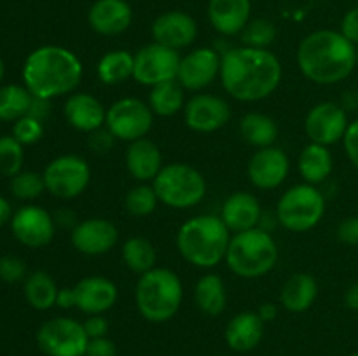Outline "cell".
<instances>
[{
	"label": "cell",
	"mask_w": 358,
	"mask_h": 356,
	"mask_svg": "<svg viewBox=\"0 0 358 356\" xmlns=\"http://www.w3.org/2000/svg\"><path fill=\"white\" fill-rule=\"evenodd\" d=\"M27 264L16 255L0 257V279L6 283H20L27 279Z\"/></svg>",
	"instance_id": "41"
},
{
	"label": "cell",
	"mask_w": 358,
	"mask_h": 356,
	"mask_svg": "<svg viewBox=\"0 0 358 356\" xmlns=\"http://www.w3.org/2000/svg\"><path fill=\"white\" fill-rule=\"evenodd\" d=\"M49 101L51 100H42V98H34L30 105V110H28V115L38 119V121L44 122V119L49 115Z\"/></svg>",
	"instance_id": "48"
},
{
	"label": "cell",
	"mask_w": 358,
	"mask_h": 356,
	"mask_svg": "<svg viewBox=\"0 0 358 356\" xmlns=\"http://www.w3.org/2000/svg\"><path fill=\"white\" fill-rule=\"evenodd\" d=\"M135 54L126 49H114L105 52L96 65L98 79L107 86H117L124 80L133 79Z\"/></svg>",
	"instance_id": "31"
},
{
	"label": "cell",
	"mask_w": 358,
	"mask_h": 356,
	"mask_svg": "<svg viewBox=\"0 0 358 356\" xmlns=\"http://www.w3.org/2000/svg\"><path fill=\"white\" fill-rule=\"evenodd\" d=\"M128 2H133V0H128Z\"/></svg>",
	"instance_id": "56"
},
{
	"label": "cell",
	"mask_w": 358,
	"mask_h": 356,
	"mask_svg": "<svg viewBox=\"0 0 358 356\" xmlns=\"http://www.w3.org/2000/svg\"><path fill=\"white\" fill-rule=\"evenodd\" d=\"M184 300L180 276L168 267H154L142 274L135 286V304L150 323H166L177 316Z\"/></svg>",
	"instance_id": "5"
},
{
	"label": "cell",
	"mask_w": 358,
	"mask_h": 356,
	"mask_svg": "<svg viewBox=\"0 0 358 356\" xmlns=\"http://www.w3.org/2000/svg\"><path fill=\"white\" fill-rule=\"evenodd\" d=\"M84 330H86L87 339H100L107 337L108 334V320L103 314H91L84 321Z\"/></svg>",
	"instance_id": "45"
},
{
	"label": "cell",
	"mask_w": 358,
	"mask_h": 356,
	"mask_svg": "<svg viewBox=\"0 0 358 356\" xmlns=\"http://www.w3.org/2000/svg\"><path fill=\"white\" fill-rule=\"evenodd\" d=\"M338 239L348 246H358V215L348 216L339 223Z\"/></svg>",
	"instance_id": "44"
},
{
	"label": "cell",
	"mask_w": 358,
	"mask_h": 356,
	"mask_svg": "<svg viewBox=\"0 0 358 356\" xmlns=\"http://www.w3.org/2000/svg\"><path fill=\"white\" fill-rule=\"evenodd\" d=\"M86 356H117V348L108 337L90 339Z\"/></svg>",
	"instance_id": "47"
},
{
	"label": "cell",
	"mask_w": 358,
	"mask_h": 356,
	"mask_svg": "<svg viewBox=\"0 0 358 356\" xmlns=\"http://www.w3.org/2000/svg\"><path fill=\"white\" fill-rule=\"evenodd\" d=\"M325 215V195L317 185L297 184L285 191L276 206V222L290 232H308Z\"/></svg>",
	"instance_id": "8"
},
{
	"label": "cell",
	"mask_w": 358,
	"mask_h": 356,
	"mask_svg": "<svg viewBox=\"0 0 358 356\" xmlns=\"http://www.w3.org/2000/svg\"><path fill=\"white\" fill-rule=\"evenodd\" d=\"M13 136L21 145H34L44 136V122L31 115H23L13 126Z\"/></svg>",
	"instance_id": "40"
},
{
	"label": "cell",
	"mask_w": 358,
	"mask_h": 356,
	"mask_svg": "<svg viewBox=\"0 0 358 356\" xmlns=\"http://www.w3.org/2000/svg\"><path fill=\"white\" fill-rule=\"evenodd\" d=\"M34 96L24 86L6 84L0 86V121L16 122L28 114Z\"/></svg>",
	"instance_id": "35"
},
{
	"label": "cell",
	"mask_w": 358,
	"mask_h": 356,
	"mask_svg": "<svg viewBox=\"0 0 358 356\" xmlns=\"http://www.w3.org/2000/svg\"><path fill=\"white\" fill-rule=\"evenodd\" d=\"M45 191L58 199L79 198L91 181V168L84 157L76 154L58 156L45 166Z\"/></svg>",
	"instance_id": "10"
},
{
	"label": "cell",
	"mask_w": 358,
	"mask_h": 356,
	"mask_svg": "<svg viewBox=\"0 0 358 356\" xmlns=\"http://www.w3.org/2000/svg\"><path fill=\"white\" fill-rule=\"evenodd\" d=\"M157 199L171 209H189L198 206L206 195L205 177L187 163L164 164L152 180Z\"/></svg>",
	"instance_id": "7"
},
{
	"label": "cell",
	"mask_w": 358,
	"mask_h": 356,
	"mask_svg": "<svg viewBox=\"0 0 358 356\" xmlns=\"http://www.w3.org/2000/svg\"><path fill=\"white\" fill-rule=\"evenodd\" d=\"M77 300H76V292H73V286L72 288H59L58 290V297H56V306L59 309H72L76 307Z\"/></svg>",
	"instance_id": "49"
},
{
	"label": "cell",
	"mask_w": 358,
	"mask_h": 356,
	"mask_svg": "<svg viewBox=\"0 0 358 356\" xmlns=\"http://www.w3.org/2000/svg\"><path fill=\"white\" fill-rule=\"evenodd\" d=\"M343 147H345L348 161L358 170V119L348 124L345 138H343Z\"/></svg>",
	"instance_id": "43"
},
{
	"label": "cell",
	"mask_w": 358,
	"mask_h": 356,
	"mask_svg": "<svg viewBox=\"0 0 358 356\" xmlns=\"http://www.w3.org/2000/svg\"><path fill=\"white\" fill-rule=\"evenodd\" d=\"M350 356H358V351H355V353H352V355H350Z\"/></svg>",
	"instance_id": "55"
},
{
	"label": "cell",
	"mask_w": 358,
	"mask_h": 356,
	"mask_svg": "<svg viewBox=\"0 0 358 356\" xmlns=\"http://www.w3.org/2000/svg\"><path fill=\"white\" fill-rule=\"evenodd\" d=\"M194 302L206 316H219L227 304L226 283L219 274H205L194 286Z\"/></svg>",
	"instance_id": "29"
},
{
	"label": "cell",
	"mask_w": 358,
	"mask_h": 356,
	"mask_svg": "<svg viewBox=\"0 0 358 356\" xmlns=\"http://www.w3.org/2000/svg\"><path fill=\"white\" fill-rule=\"evenodd\" d=\"M357 66H358V45H357Z\"/></svg>",
	"instance_id": "54"
},
{
	"label": "cell",
	"mask_w": 358,
	"mask_h": 356,
	"mask_svg": "<svg viewBox=\"0 0 358 356\" xmlns=\"http://www.w3.org/2000/svg\"><path fill=\"white\" fill-rule=\"evenodd\" d=\"M255 313L259 314V318H261L264 323H269V321H273L276 316H278V307H276L273 302H264L257 311H255Z\"/></svg>",
	"instance_id": "50"
},
{
	"label": "cell",
	"mask_w": 358,
	"mask_h": 356,
	"mask_svg": "<svg viewBox=\"0 0 358 356\" xmlns=\"http://www.w3.org/2000/svg\"><path fill=\"white\" fill-rule=\"evenodd\" d=\"M126 170L135 178L138 184H149L161 171L163 164V154L159 147L149 138L135 140L128 145L124 156Z\"/></svg>",
	"instance_id": "25"
},
{
	"label": "cell",
	"mask_w": 358,
	"mask_h": 356,
	"mask_svg": "<svg viewBox=\"0 0 358 356\" xmlns=\"http://www.w3.org/2000/svg\"><path fill=\"white\" fill-rule=\"evenodd\" d=\"M278 257V244L269 230L254 227L231 236L224 260L231 272L240 278L257 279L275 269Z\"/></svg>",
	"instance_id": "6"
},
{
	"label": "cell",
	"mask_w": 358,
	"mask_h": 356,
	"mask_svg": "<svg viewBox=\"0 0 358 356\" xmlns=\"http://www.w3.org/2000/svg\"><path fill=\"white\" fill-rule=\"evenodd\" d=\"M87 342L84 325L73 318H52L37 330V346L45 356H84Z\"/></svg>",
	"instance_id": "11"
},
{
	"label": "cell",
	"mask_w": 358,
	"mask_h": 356,
	"mask_svg": "<svg viewBox=\"0 0 358 356\" xmlns=\"http://www.w3.org/2000/svg\"><path fill=\"white\" fill-rule=\"evenodd\" d=\"M297 170L306 184L318 185L327 180L334 170V157L329 147L310 142L299 154Z\"/></svg>",
	"instance_id": "28"
},
{
	"label": "cell",
	"mask_w": 358,
	"mask_h": 356,
	"mask_svg": "<svg viewBox=\"0 0 358 356\" xmlns=\"http://www.w3.org/2000/svg\"><path fill=\"white\" fill-rule=\"evenodd\" d=\"M10 230L23 246H48L56 232V220L48 209L35 205L21 206L10 218Z\"/></svg>",
	"instance_id": "14"
},
{
	"label": "cell",
	"mask_w": 358,
	"mask_h": 356,
	"mask_svg": "<svg viewBox=\"0 0 358 356\" xmlns=\"http://www.w3.org/2000/svg\"><path fill=\"white\" fill-rule=\"evenodd\" d=\"M231 119V107L224 98L215 94H194L184 107V121L194 133H215Z\"/></svg>",
	"instance_id": "15"
},
{
	"label": "cell",
	"mask_w": 358,
	"mask_h": 356,
	"mask_svg": "<svg viewBox=\"0 0 358 356\" xmlns=\"http://www.w3.org/2000/svg\"><path fill=\"white\" fill-rule=\"evenodd\" d=\"M154 126V112L149 103L138 98H121L107 108L105 128L121 142H135L147 138Z\"/></svg>",
	"instance_id": "9"
},
{
	"label": "cell",
	"mask_w": 358,
	"mask_h": 356,
	"mask_svg": "<svg viewBox=\"0 0 358 356\" xmlns=\"http://www.w3.org/2000/svg\"><path fill=\"white\" fill-rule=\"evenodd\" d=\"M10 192L21 201L37 199L42 192H45L44 177L35 171H20L10 178Z\"/></svg>",
	"instance_id": "39"
},
{
	"label": "cell",
	"mask_w": 358,
	"mask_h": 356,
	"mask_svg": "<svg viewBox=\"0 0 358 356\" xmlns=\"http://www.w3.org/2000/svg\"><path fill=\"white\" fill-rule=\"evenodd\" d=\"M13 208H10L9 201H7L3 195H0V227L6 225L7 222H10V218H13Z\"/></svg>",
	"instance_id": "52"
},
{
	"label": "cell",
	"mask_w": 358,
	"mask_h": 356,
	"mask_svg": "<svg viewBox=\"0 0 358 356\" xmlns=\"http://www.w3.org/2000/svg\"><path fill=\"white\" fill-rule=\"evenodd\" d=\"M184 91L185 89L177 80L157 84V86L150 87L147 103H149L154 115H159V117H173L178 112H184Z\"/></svg>",
	"instance_id": "33"
},
{
	"label": "cell",
	"mask_w": 358,
	"mask_h": 356,
	"mask_svg": "<svg viewBox=\"0 0 358 356\" xmlns=\"http://www.w3.org/2000/svg\"><path fill=\"white\" fill-rule=\"evenodd\" d=\"M348 124L346 108L334 101H320L304 117V131L310 142L325 147L343 142Z\"/></svg>",
	"instance_id": "13"
},
{
	"label": "cell",
	"mask_w": 358,
	"mask_h": 356,
	"mask_svg": "<svg viewBox=\"0 0 358 356\" xmlns=\"http://www.w3.org/2000/svg\"><path fill=\"white\" fill-rule=\"evenodd\" d=\"M114 135L105 126L87 135V145L94 154H107L114 147Z\"/></svg>",
	"instance_id": "42"
},
{
	"label": "cell",
	"mask_w": 358,
	"mask_h": 356,
	"mask_svg": "<svg viewBox=\"0 0 358 356\" xmlns=\"http://www.w3.org/2000/svg\"><path fill=\"white\" fill-rule=\"evenodd\" d=\"M264 321L259 318L255 311H243L229 320L226 325L227 346L236 353H248L261 344L264 337Z\"/></svg>",
	"instance_id": "26"
},
{
	"label": "cell",
	"mask_w": 358,
	"mask_h": 356,
	"mask_svg": "<svg viewBox=\"0 0 358 356\" xmlns=\"http://www.w3.org/2000/svg\"><path fill=\"white\" fill-rule=\"evenodd\" d=\"M180 59V52L175 49L161 45L157 42H150L135 52L133 79L142 86L149 87L177 80Z\"/></svg>",
	"instance_id": "12"
},
{
	"label": "cell",
	"mask_w": 358,
	"mask_h": 356,
	"mask_svg": "<svg viewBox=\"0 0 358 356\" xmlns=\"http://www.w3.org/2000/svg\"><path fill=\"white\" fill-rule=\"evenodd\" d=\"M24 150L23 145L10 136H0V175L13 178L23 168Z\"/></svg>",
	"instance_id": "38"
},
{
	"label": "cell",
	"mask_w": 358,
	"mask_h": 356,
	"mask_svg": "<svg viewBox=\"0 0 358 356\" xmlns=\"http://www.w3.org/2000/svg\"><path fill=\"white\" fill-rule=\"evenodd\" d=\"M70 241L79 253L98 257V255L108 253L117 244L119 230L110 220L91 216L73 225Z\"/></svg>",
	"instance_id": "18"
},
{
	"label": "cell",
	"mask_w": 358,
	"mask_h": 356,
	"mask_svg": "<svg viewBox=\"0 0 358 356\" xmlns=\"http://www.w3.org/2000/svg\"><path fill=\"white\" fill-rule=\"evenodd\" d=\"M84 356H86V355H84Z\"/></svg>",
	"instance_id": "57"
},
{
	"label": "cell",
	"mask_w": 358,
	"mask_h": 356,
	"mask_svg": "<svg viewBox=\"0 0 358 356\" xmlns=\"http://www.w3.org/2000/svg\"><path fill=\"white\" fill-rule=\"evenodd\" d=\"M297 66L311 82L332 86L348 79L357 68V45L339 30L311 31L299 42Z\"/></svg>",
	"instance_id": "2"
},
{
	"label": "cell",
	"mask_w": 358,
	"mask_h": 356,
	"mask_svg": "<svg viewBox=\"0 0 358 356\" xmlns=\"http://www.w3.org/2000/svg\"><path fill=\"white\" fill-rule=\"evenodd\" d=\"M282 77V61L269 49L240 45L222 54L219 79L224 91L241 103L269 98L278 89Z\"/></svg>",
	"instance_id": "1"
},
{
	"label": "cell",
	"mask_w": 358,
	"mask_h": 356,
	"mask_svg": "<svg viewBox=\"0 0 358 356\" xmlns=\"http://www.w3.org/2000/svg\"><path fill=\"white\" fill-rule=\"evenodd\" d=\"M3 75H6V65H3V59L0 58V82H2Z\"/></svg>",
	"instance_id": "53"
},
{
	"label": "cell",
	"mask_w": 358,
	"mask_h": 356,
	"mask_svg": "<svg viewBox=\"0 0 358 356\" xmlns=\"http://www.w3.org/2000/svg\"><path fill=\"white\" fill-rule=\"evenodd\" d=\"M157 202H159V199H157L152 185L138 184L129 188L128 194H126L124 208L131 216L142 218V216H149L156 212Z\"/></svg>",
	"instance_id": "36"
},
{
	"label": "cell",
	"mask_w": 358,
	"mask_h": 356,
	"mask_svg": "<svg viewBox=\"0 0 358 356\" xmlns=\"http://www.w3.org/2000/svg\"><path fill=\"white\" fill-rule=\"evenodd\" d=\"M276 35H278V28L273 21L266 20V17H255V20H250V23L240 34L241 45L269 49V45L276 40Z\"/></svg>",
	"instance_id": "37"
},
{
	"label": "cell",
	"mask_w": 358,
	"mask_h": 356,
	"mask_svg": "<svg viewBox=\"0 0 358 356\" xmlns=\"http://www.w3.org/2000/svg\"><path fill=\"white\" fill-rule=\"evenodd\" d=\"M84 75L79 56L63 45H41L24 59L23 84L34 98H52L72 94Z\"/></svg>",
	"instance_id": "3"
},
{
	"label": "cell",
	"mask_w": 358,
	"mask_h": 356,
	"mask_svg": "<svg viewBox=\"0 0 358 356\" xmlns=\"http://www.w3.org/2000/svg\"><path fill=\"white\" fill-rule=\"evenodd\" d=\"M318 297V281L310 272H296L283 285L280 302L290 313H304Z\"/></svg>",
	"instance_id": "27"
},
{
	"label": "cell",
	"mask_w": 358,
	"mask_h": 356,
	"mask_svg": "<svg viewBox=\"0 0 358 356\" xmlns=\"http://www.w3.org/2000/svg\"><path fill=\"white\" fill-rule=\"evenodd\" d=\"M150 34L154 42L180 52V49L194 44L198 37V23L185 10H166L152 21Z\"/></svg>",
	"instance_id": "19"
},
{
	"label": "cell",
	"mask_w": 358,
	"mask_h": 356,
	"mask_svg": "<svg viewBox=\"0 0 358 356\" xmlns=\"http://www.w3.org/2000/svg\"><path fill=\"white\" fill-rule=\"evenodd\" d=\"M289 171V156L275 145L255 150L247 164L248 180L255 188H261V191L278 188L287 180Z\"/></svg>",
	"instance_id": "16"
},
{
	"label": "cell",
	"mask_w": 358,
	"mask_h": 356,
	"mask_svg": "<svg viewBox=\"0 0 358 356\" xmlns=\"http://www.w3.org/2000/svg\"><path fill=\"white\" fill-rule=\"evenodd\" d=\"M222 54L212 47H196L182 56L177 82L187 91H201L220 75Z\"/></svg>",
	"instance_id": "17"
},
{
	"label": "cell",
	"mask_w": 358,
	"mask_h": 356,
	"mask_svg": "<svg viewBox=\"0 0 358 356\" xmlns=\"http://www.w3.org/2000/svg\"><path fill=\"white\" fill-rule=\"evenodd\" d=\"M339 31H341L352 44L358 45V7L346 10L345 16H343L341 20Z\"/></svg>",
	"instance_id": "46"
},
{
	"label": "cell",
	"mask_w": 358,
	"mask_h": 356,
	"mask_svg": "<svg viewBox=\"0 0 358 356\" xmlns=\"http://www.w3.org/2000/svg\"><path fill=\"white\" fill-rule=\"evenodd\" d=\"M58 290L55 278L45 271L30 272L23 285L24 299L30 304V307L37 311H48L55 307Z\"/></svg>",
	"instance_id": "32"
},
{
	"label": "cell",
	"mask_w": 358,
	"mask_h": 356,
	"mask_svg": "<svg viewBox=\"0 0 358 356\" xmlns=\"http://www.w3.org/2000/svg\"><path fill=\"white\" fill-rule=\"evenodd\" d=\"M65 121L80 133H93L103 128L107 108L91 93H72L63 105Z\"/></svg>",
	"instance_id": "22"
},
{
	"label": "cell",
	"mask_w": 358,
	"mask_h": 356,
	"mask_svg": "<svg viewBox=\"0 0 358 356\" xmlns=\"http://www.w3.org/2000/svg\"><path fill=\"white\" fill-rule=\"evenodd\" d=\"M121 255L126 267L138 276L145 274L147 271L156 267V248H154V244L150 243L149 239H145V237H128V239L124 241V244H122Z\"/></svg>",
	"instance_id": "34"
},
{
	"label": "cell",
	"mask_w": 358,
	"mask_h": 356,
	"mask_svg": "<svg viewBox=\"0 0 358 356\" xmlns=\"http://www.w3.org/2000/svg\"><path fill=\"white\" fill-rule=\"evenodd\" d=\"M133 9L128 0H94L87 10V24L101 37H115L131 27Z\"/></svg>",
	"instance_id": "20"
},
{
	"label": "cell",
	"mask_w": 358,
	"mask_h": 356,
	"mask_svg": "<svg viewBox=\"0 0 358 356\" xmlns=\"http://www.w3.org/2000/svg\"><path fill=\"white\" fill-rule=\"evenodd\" d=\"M76 307L84 314H105L117 302V286L105 276H86L73 286Z\"/></svg>",
	"instance_id": "21"
},
{
	"label": "cell",
	"mask_w": 358,
	"mask_h": 356,
	"mask_svg": "<svg viewBox=\"0 0 358 356\" xmlns=\"http://www.w3.org/2000/svg\"><path fill=\"white\" fill-rule=\"evenodd\" d=\"M240 135L248 145L255 149L275 145L278 138V124L269 115L261 112H250L245 114L240 121Z\"/></svg>",
	"instance_id": "30"
},
{
	"label": "cell",
	"mask_w": 358,
	"mask_h": 356,
	"mask_svg": "<svg viewBox=\"0 0 358 356\" xmlns=\"http://www.w3.org/2000/svg\"><path fill=\"white\" fill-rule=\"evenodd\" d=\"M345 304L348 309L358 311V283H353L345 293Z\"/></svg>",
	"instance_id": "51"
},
{
	"label": "cell",
	"mask_w": 358,
	"mask_h": 356,
	"mask_svg": "<svg viewBox=\"0 0 358 356\" xmlns=\"http://www.w3.org/2000/svg\"><path fill=\"white\" fill-rule=\"evenodd\" d=\"M208 21L217 34L234 37L245 30L252 20L250 0H208Z\"/></svg>",
	"instance_id": "23"
},
{
	"label": "cell",
	"mask_w": 358,
	"mask_h": 356,
	"mask_svg": "<svg viewBox=\"0 0 358 356\" xmlns=\"http://www.w3.org/2000/svg\"><path fill=\"white\" fill-rule=\"evenodd\" d=\"M220 218L226 223L231 232L238 234L261 225L262 208L259 199L254 194L245 191L233 192L224 201L220 209Z\"/></svg>",
	"instance_id": "24"
},
{
	"label": "cell",
	"mask_w": 358,
	"mask_h": 356,
	"mask_svg": "<svg viewBox=\"0 0 358 356\" xmlns=\"http://www.w3.org/2000/svg\"><path fill=\"white\" fill-rule=\"evenodd\" d=\"M231 236L219 215H196L182 223L175 243L185 262L199 269H212L226 258Z\"/></svg>",
	"instance_id": "4"
}]
</instances>
